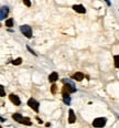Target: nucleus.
Here are the masks:
<instances>
[{
    "label": "nucleus",
    "instance_id": "nucleus-1",
    "mask_svg": "<svg viewBox=\"0 0 119 128\" xmlns=\"http://www.w3.org/2000/svg\"><path fill=\"white\" fill-rule=\"evenodd\" d=\"M63 83H64V86H63V90H62V93H63V94H71V93L76 92V88H75L74 84H73L71 81L64 78Z\"/></svg>",
    "mask_w": 119,
    "mask_h": 128
},
{
    "label": "nucleus",
    "instance_id": "nucleus-2",
    "mask_svg": "<svg viewBox=\"0 0 119 128\" xmlns=\"http://www.w3.org/2000/svg\"><path fill=\"white\" fill-rule=\"evenodd\" d=\"M106 123H107V119L105 117H98V118L93 120V126L96 128H101L106 125Z\"/></svg>",
    "mask_w": 119,
    "mask_h": 128
},
{
    "label": "nucleus",
    "instance_id": "nucleus-3",
    "mask_svg": "<svg viewBox=\"0 0 119 128\" xmlns=\"http://www.w3.org/2000/svg\"><path fill=\"white\" fill-rule=\"evenodd\" d=\"M20 31L23 33V35H25L26 38H32V29L31 26H29L28 24H23V26H20Z\"/></svg>",
    "mask_w": 119,
    "mask_h": 128
},
{
    "label": "nucleus",
    "instance_id": "nucleus-4",
    "mask_svg": "<svg viewBox=\"0 0 119 128\" xmlns=\"http://www.w3.org/2000/svg\"><path fill=\"white\" fill-rule=\"evenodd\" d=\"M28 105L30 106V107L32 108L34 112H36V113L39 112V106H40L39 102H36L34 98H30V99H29V101H28Z\"/></svg>",
    "mask_w": 119,
    "mask_h": 128
},
{
    "label": "nucleus",
    "instance_id": "nucleus-5",
    "mask_svg": "<svg viewBox=\"0 0 119 128\" xmlns=\"http://www.w3.org/2000/svg\"><path fill=\"white\" fill-rule=\"evenodd\" d=\"M8 12H9L8 7H6V6L1 7V9H0V19L4 20V18H7V15H8Z\"/></svg>",
    "mask_w": 119,
    "mask_h": 128
},
{
    "label": "nucleus",
    "instance_id": "nucleus-6",
    "mask_svg": "<svg viewBox=\"0 0 119 128\" xmlns=\"http://www.w3.org/2000/svg\"><path fill=\"white\" fill-rule=\"evenodd\" d=\"M76 121V115L74 114V110L70 109L68 110V123L70 124H74Z\"/></svg>",
    "mask_w": 119,
    "mask_h": 128
},
{
    "label": "nucleus",
    "instance_id": "nucleus-7",
    "mask_svg": "<svg viewBox=\"0 0 119 128\" xmlns=\"http://www.w3.org/2000/svg\"><path fill=\"white\" fill-rule=\"evenodd\" d=\"M73 9H74L76 12H78V13H85L86 12L85 7L82 6V4H74V6H73Z\"/></svg>",
    "mask_w": 119,
    "mask_h": 128
},
{
    "label": "nucleus",
    "instance_id": "nucleus-8",
    "mask_svg": "<svg viewBox=\"0 0 119 128\" xmlns=\"http://www.w3.org/2000/svg\"><path fill=\"white\" fill-rule=\"evenodd\" d=\"M9 98H10V101L12 102L14 105H17V106H19L20 104H21V101H20V98L17 96V95H14V94H11L10 96H9Z\"/></svg>",
    "mask_w": 119,
    "mask_h": 128
},
{
    "label": "nucleus",
    "instance_id": "nucleus-9",
    "mask_svg": "<svg viewBox=\"0 0 119 128\" xmlns=\"http://www.w3.org/2000/svg\"><path fill=\"white\" fill-rule=\"evenodd\" d=\"M72 78L75 79V81L81 82V81H83V79H84V74H83L82 72H76L75 74H73Z\"/></svg>",
    "mask_w": 119,
    "mask_h": 128
},
{
    "label": "nucleus",
    "instance_id": "nucleus-10",
    "mask_svg": "<svg viewBox=\"0 0 119 128\" xmlns=\"http://www.w3.org/2000/svg\"><path fill=\"white\" fill-rule=\"evenodd\" d=\"M57 79H59V74H57L56 72H53L48 75V81H50L51 83H54V82L57 81Z\"/></svg>",
    "mask_w": 119,
    "mask_h": 128
},
{
    "label": "nucleus",
    "instance_id": "nucleus-11",
    "mask_svg": "<svg viewBox=\"0 0 119 128\" xmlns=\"http://www.w3.org/2000/svg\"><path fill=\"white\" fill-rule=\"evenodd\" d=\"M63 102L66 105H70L71 104V96L70 94H63Z\"/></svg>",
    "mask_w": 119,
    "mask_h": 128
},
{
    "label": "nucleus",
    "instance_id": "nucleus-12",
    "mask_svg": "<svg viewBox=\"0 0 119 128\" xmlns=\"http://www.w3.org/2000/svg\"><path fill=\"white\" fill-rule=\"evenodd\" d=\"M12 118L14 119L15 121H18V123H20V121L22 120V118H23V116L20 114H18V113H14V114L12 115Z\"/></svg>",
    "mask_w": 119,
    "mask_h": 128
},
{
    "label": "nucleus",
    "instance_id": "nucleus-13",
    "mask_svg": "<svg viewBox=\"0 0 119 128\" xmlns=\"http://www.w3.org/2000/svg\"><path fill=\"white\" fill-rule=\"evenodd\" d=\"M20 124H22V125H26V126H31V125H32L31 120L29 118H26V117H23V118H22V120L20 121Z\"/></svg>",
    "mask_w": 119,
    "mask_h": 128
},
{
    "label": "nucleus",
    "instance_id": "nucleus-14",
    "mask_svg": "<svg viewBox=\"0 0 119 128\" xmlns=\"http://www.w3.org/2000/svg\"><path fill=\"white\" fill-rule=\"evenodd\" d=\"M6 26H8V28H11V26H13V19H8L6 21Z\"/></svg>",
    "mask_w": 119,
    "mask_h": 128
},
{
    "label": "nucleus",
    "instance_id": "nucleus-15",
    "mask_svg": "<svg viewBox=\"0 0 119 128\" xmlns=\"http://www.w3.org/2000/svg\"><path fill=\"white\" fill-rule=\"evenodd\" d=\"M21 62H22V59H21V57H18V59L13 60L12 64H13V65H20V64H21Z\"/></svg>",
    "mask_w": 119,
    "mask_h": 128
},
{
    "label": "nucleus",
    "instance_id": "nucleus-16",
    "mask_svg": "<svg viewBox=\"0 0 119 128\" xmlns=\"http://www.w3.org/2000/svg\"><path fill=\"white\" fill-rule=\"evenodd\" d=\"M114 61H115V66L117 68H119V55H115Z\"/></svg>",
    "mask_w": 119,
    "mask_h": 128
},
{
    "label": "nucleus",
    "instance_id": "nucleus-17",
    "mask_svg": "<svg viewBox=\"0 0 119 128\" xmlns=\"http://www.w3.org/2000/svg\"><path fill=\"white\" fill-rule=\"evenodd\" d=\"M0 94H1V96L3 97L4 95H6V93H4V88H3V86H1L0 87Z\"/></svg>",
    "mask_w": 119,
    "mask_h": 128
},
{
    "label": "nucleus",
    "instance_id": "nucleus-18",
    "mask_svg": "<svg viewBox=\"0 0 119 128\" xmlns=\"http://www.w3.org/2000/svg\"><path fill=\"white\" fill-rule=\"evenodd\" d=\"M23 3L25 4L26 7H30L31 6V1H30V0H23Z\"/></svg>",
    "mask_w": 119,
    "mask_h": 128
},
{
    "label": "nucleus",
    "instance_id": "nucleus-19",
    "mask_svg": "<svg viewBox=\"0 0 119 128\" xmlns=\"http://www.w3.org/2000/svg\"><path fill=\"white\" fill-rule=\"evenodd\" d=\"M26 49H28V51H29V52H31V53H32V54H33V55H35V56H36V53H34V51H33L32 49L30 48V46H26Z\"/></svg>",
    "mask_w": 119,
    "mask_h": 128
},
{
    "label": "nucleus",
    "instance_id": "nucleus-20",
    "mask_svg": "<svg viewBox=\"0 0 119 128\" xmlns=\"http://www.w3.org/2000/svg\"><path fill=\"white\" fill-rule=\"evenodd\" d=\"M55 92H56V86L53 85L52 86V93H53V94H55Z\"/></svg>",
    "mask_w": 119,
    "mask_h": 128
},
{
    "label": "nucleus",
    "instance_id": "nucleus-21",
    "mask_svg": "<svg viewBox=\"0 0 119 128\" xmlns=\"http://www.w3.org/2000/svg\"><path fill=\"white\" fill-rule=\"evenodd\" d=\"M104 1H106V3H107V6H109V7L111 6V2H110L109 0H104Z\"/></svg>",
    "mask_w": 119,
    "mask_h": 128
},
{
    "label": "nucleus",
    "instance_id": "nucleus-22",
    "mask_svg": "<svg viewBox=\"0 0 119 128\" xmlns=\"http://www.w3.org/2000/svg\"><path fill=\"white\" fill-rule=\"evenodd\" d=\"M118 118H119V116H118Z\"/></svg>",
    "mask_w": 119,
    "mask_h": 128
}]
</instances>
